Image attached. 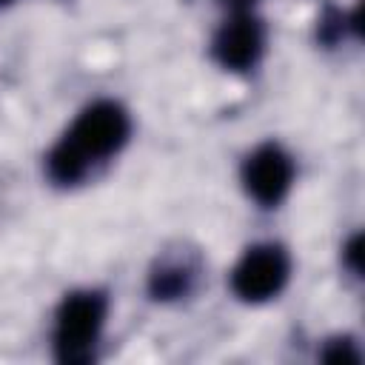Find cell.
I'll use <instances>...</instances> for the list:
<instances>
[{
  "label": "cell",
  "mask_w": 365,
  "mask_h": 365,
  "mask_svg": "<svg viewBox=\"0 0 365 365\" xmlns=\"http://www.w3.org/2000/svg\"><path fill=\"white\" fill-rule=\"evenodd\" d=\"M225 3H231L234 9H242V6H248V3H254V0H225Z\"/></svg>",
  "instance_id": "9c48e42d"
},
{
  "label": "cell",
  "mask_w": 365,
  "mask_h": 365,
  "mask_svg": "<svg viewBox=\"0 0 365 365\" xmlns=\"http://www.w3.org/2000/svg\"><path fill=\"white\" fill-rule=\"evenodd\" d=\"M322 359L325 362H359V351L354 348L351 339H334L322 351Z\"/></svg>",
  "instance_id": "52a82bcc"
},
{
  "label": "cell",
  "mask_w": 365,
  "mask_h": 365,
  "mask_svg": "<svg viewBox=\"0 0 365 365\" xmlns=\"http://www.w3.org/2000/svg\"><path fill=\"white\" fill-rule=\"evenodd\" d=\"M291 180H294L291 157L279 145H274V143H265V145L254 148L248 154L245 165H242L245 191L259 205H277L288 194Z\"/></svg>",
  "instance_id": "277c9868"
},
{
  "label": "cell",
  "mask_w": 365,
  "mask_h": 365,
  "mask_svg": "<svg viewBox=\"0 0 365 365\" xmlns=\"http://www.w3.org/2000/svg\"><path fill=\"white\" fill-rule=\"evenodd\" d=\"M128 140V114L111 100L91 103L80 111L71 128L48 151V177L60 185H71L88 174L97 163L114 157Z\"/></svg>",
  "instance_id": "6da1fadb"
},
{
  "label": "cell",
  "mask_w": 365,
  "mask_h": 365,
  "mask_svg": "<svg viewBox=\"0 0 365 365\" xmlns=\"http://www.w3.org/2000/svg\"><path fill=\"white\" fill-rule=\"evenodd\" d=\"M106 319V297L97 291L68 294L54 317V351L66 365H86L94 356Z\"/></svg>",
  "instance_id": "7a4b0ae2"
},
{
  "label": "cell",
  "mask_w": 365,
  "mask_h": 365,
  "mask_svg": "<svg viewBox=\"0 0 365 365\" xmlns=\"http://www.w3.org/2000/svg\"><path fill=\"white\" fill-rule=\"evenodd\" d=\"M359 257H362V237H351V242L345 245V259H348V268L354 274H359Z\"/></svg>",
  "instance_id": "ba28073f"
},
{
  "label": "cell",
  "mask_w": 365,
  "mask_h": 365,
  "mask_svg": "<svg viewBox=\"0 0 365 365\" xmlns=\"http://www.w3.org/2000/svg\"><path fill=\"white\" fill-rule=\"evenodd\" d=\"M262 43H265V34H262L259 20L251 17L248 11H237L214 34L211 51H214V60L222 68L248 71L251 66H257V60L262 54Z\"/></svg>",
  "instance_id": "5b68a950"
},
{
  "label": "cell",
  "mask_w": 365,
  "mask_h": 365,
  "mask_svg": "<svg viewBox=\"0 0 365 365\" xmlns=\"http://www.w3.org/2000/svg\"><path fill=\"white\" fill-rule=\"evenodd\" d=\"M288 254L274 242H262L240 257L231 271V288L242 302H265L282 291V285L288 282Z\"/></svg>",
  "instance_id": "3957f363"
},
{
  "label": "cell",
  "mask_w": 365,
  "mask_h": 365,
  "mask_svg": "<svg viewBox=\"0 0 365 365\" xmlns=\"http://www.w3.org/2000/svg\"><path fill=\"white\" fill-rule=\"evenodd\" d=\"M191 268L188 265H160L154 274H151V294L157 299H174V297H182L188 294L191 288Z\"/></svg>",
  "instance_id": "8992f818"
},
{
  "label": "cell",
  "mask_w": 365,
  "mask_h": 365,
  "mask_svg": "<svg viewBox=\"0 0 365 365\" xmlns=\"http://www.w3.org/2000/svg\"><path fill=\"white\" fill-rule=\"evenodd\" d=\"M3 3H9V0H0V6H3Z\"/></svg>",
  "instance_id": "30bf717a"
}]
</instances>
